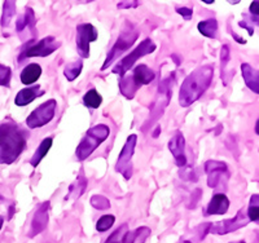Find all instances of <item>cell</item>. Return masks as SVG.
I'll return each mask as SVG.
<instances>
[{
  "mask_svg": "<svg viewBox=\"0 0 259 243\" xmlns=\"http://www.w3.org/2000/svg\"><path fill=\"white\" fill-rule=\"evenodd\" d=\"M27 143V132L15 122L0 124V163L12 164Z\"/></svg>",
  "mask_w": 259,
  "mask_h": 243,
  "instance_id": "6da1fadb",
  "label": "cell"
},
{
  "mask_svg": "<svg viewBox=\"0 0 259 243\" xmlns=\"http://www.w3.org/2000/svg\"><path fill=\"white\" fill-rule=\"evenodd\" d=\"M214 78V66L203 65L196 69L187 76L179 92V104L183 108H188L192 104L200 100L207 88L210 87Z\"/></svg>",
  "mask_w": 259,
  "mask_h": 243,
  "instance_id": "7a4b0ae2",
  "label": "cell"
},
{
  "mask_svg": "<svg viewBox=\"0 0 259 243\" xmlns=\"http://www.w3.org/2000/svg\"><path fill=\"white\" fill-rule=\"evenodd\" d=\"M156 78L154 71L149 69L147 65H138L128 75L122 76L119 80V91L126 99L133 100L136 92L145 84L152 83Z\"/></svg>",
  "mask_w": 259,
  "mask_h": 243,
  "instance_id": "3957f363",
  "label": "cell"
},
{
  "mask_svg": "<svg viewBox=\"0 0 259 243\" xmlns=\"http://www.w3.org/2000/svg\"><path fill=\"white\" fill-rule=\"evenodd\" d=\"M109 135L110 129L105 124H97V126L90 128L84 137L80 140V143L75 150V156H77L78 161L82 162L89 158L92 153L109 137Z\"/></svg>",
  "mask_w": 259,
  "mask_h": 243,
  "instance_id": "277c9868",
  "label": "cell"
},
{
  "mask_svg": "<svg viewBox=\"0 0 259 243\" xmlns=\"http://www.w3.org/2000/svg\"><path fill=\"white\" fill-rule=\"evenodd\" d=\"M138 36L139 31L136 30V27L134 26L133 24H130V22H126L123 29H122L121 34L118 36L117 41H115L114 45L112 47V50L108 53L105 62H104V65L101 66V70H106L118 57L122 56L128 48L133 47L134 43H135L136 39H138Z\"/></svg>",
  "mask_w": 259,
  "mask_h": 243,
  "instance_id": "5b68a950",
  "label": "cell"
},
{
  "mask_svg": "<svg viewBox=\"0 0 259 243\" xmlns=\"http://www.w3.org/2000/svg\"><path fill=\"white\" fill-rule=\"evenodd\" d=\"M156 48H157L156 43H154L152 39H149V38L144 39V40L139 44L138 47H136L133 52L130 53L128 56H126L123 60H121V61L115 65L114 68H113L112 73L118 74V75L122 78V76L126 75L127 71L133 68L134 65H135V62L138 61L139 59H142V57L147 56V55L153 53L154 51H156Z\"/></svg>",
  "mask_w": 259,
  "mask_h": 243,
  "instance_id": "8992f818",
  "label": "cell"
},
{
  "mask_svg": "<svg viewBox=\"0 0 259 243\" xmlns=\"http://www.w3.org/2000/svg\"><path fill=\"white\" fill-rule=\"evenodd\" d=\"M175 84V74L172 73L168 75L166 79L162 80L158 85V93H157L156 100L153 105L150 108V122L157 120L163 112H165L166 106L168 105L172 96V87Z\"/></svg>",
  "mask_w": 259,
  "mask_h": 243,
  "instance_id": "52a82bcc",
  "label": "cell"
},
{
  "mask_svg": "<svg viewBox=\"0 0 259 243\" xmlns=\"http://www.w3.org/2000/svg\"><path fill=\"white\" fill-rule=\"evenodd\" d=\"M60 47H61V43L57 41L55 36H47L36 43H32L26 50L22 51L18 56V62H22L25 59H30V57H47Z\"/></svg>",
  "mask_w": 259,
  "mask_h": 243,
  "instance_id": "ba28073f",
  "label": "cell"
},
{
  "mask_svg": "<svg viewBox=\"0 0 259 243\" xmlns=\"http://www.w3.org/2000/svg\"><path fill=\"white\" fill-rule=\"evenodd\" d=\"M57 103L56 100H48L39 105L38 108L27 117L26 126L29 128H40V127L46 126L55 118V113H56Z\"/></svg>",
  "mask_w": 259,
  "mask_h": 243,
  "instance_id": "9c48e42d",
  "label": "cell"
},
{
  "mask_svg": "<svg viewBox=\"0 0 259 243\" xmlns=\"http://www.w3.org/2000/svg\"><path fill=\"white\" fill-rule=\"evenodd\" d=\"M249 223H250V220L247 217L246 210H245V208H241V210H239V212L236 214V216L232 217V219H227L223 220V221L210 224L209 233L218 235L228 234V233H232V231H236L239 230V229L244 228V226H246Z\"/></svg>",
  "mask_w": 259,
  "mask_h": 243,
  "instance_id": "30bf717a",
  "label": "cell"
},
{
  "mask_svg": "<svg viewBox=\"0 0 259 243\" xmlns=\"http://www.w3.org/2000/svg\"><path fill=\"white\" fill-rule=\"evenodd\" d=\"M136 142H138V136L136 135H130L127 137L123 149H122L121 154L118 157L117 166H115V171L123 175L126 180H130L131 176H133V157L134 152H135Z\"/></svg>",
  "mask_w": 259,
  "mask_h": 243,
  "instance_id": "8fae6325",
  "label": "cell"
},
{
  "mask_svg": "<svg viewBox=\"0 0 259 243\" xmlns=\"http://www.w3.org/2000/svg\"><path fill=\"white\" fill-rule=\"evenodd\" d=\"M97 30L91 24H80L77 27V50L82 59L90 57V44L97 39Z\"/></svg>",
  "mask_w": 259,
  "mask_h": 243,
  "instance_id": "7c38bea8",
  "label": "cell"
},
{
  "mask_svg": "<svg viewBox=\"0 0 259 243\" xmlns=\"http://www.w3.org/2000/svg\"><path fill=\"white\" fill-rule=\"evenodd\" d=\"M168 149L171 154L174 156L175 162L178 167L183 168L187 166V157H186V138L180 131H177L172 135V137L168 141Z\"/></svg>",
  "mask_w": 259,
  "mask_h": 243,
  "instance_id": "4fadbf2b",
  "label": "cell"
},
{
  "mask_svg": "<svg viewBox=\"0 0 259 243\" xmlns=\"http://www.w3.org/2000/svg\"><path fill=\"white\" fill-rule=\"evenodd\" d=\"M50 206H51L50 201H46V202L41 203V205L39 206L38 210H36L35 215H34L31 221V228H30V233H29L30 238L40 234L41 231L47 228L48 221H50V216H48Z\"/></svg>",
  "mask_w": 259,
  "mask_h": 243,
  "instance_id": "5bb4252c",
  "label": "cell"
},
{
  "mask_svg": "<svg viewBox=\"0 0 259 243\" xmlns=\"http://www.w3.org/2000/svg\"><path fill=\"white\" fill-rule=\"evenodd\" d=\"M35 24H36V17L35 13L30 7L25 8L24 15L20 16L18 20L16 21V30L20 34V36H22L24 32H26V39L35 38Z\"/></svg>",
  "mask_w": 259,
  "mask_h": 243,
  "instance_id": "9a60e30c",
  "label": "cell"
},
{
  "mask_svg": "<svg viewBox=\"0 0 259 243\" xmlns=\"http://www.w3.org/2000/svg\"><path fill=\"white\" fill-rule=\"evenodd\" d=\"M205 172L207 175V185L214 189L222 181L223 175H228V168L224 162L207 161L205 163Z\"/></svg>",
  "mask_w": 259,
  "mask_h": 243,
  "instance_id": "2e32d148",
  "label": "cell"
},
{
  "mask_svg": "<svg viewBox=\"0 0 259 243\" xmlns=\"http://www.w3.org/2000/svg\"><path fill=\"white\" fill-rule=\"evenodd\" d=\"M230 208V200L226 194L217 193L212 196L211 201L206 207V215H224Z\"/></svg>",
  "mask_w": 259,
  "mask_h": 243,
  "instance_id": "e0dca14e",
  "label": "cell"
},
{
  "mask_svg": "<svg viewBox=\"0 0 259 243\" xmlns=\"http://www.w3.org/2000/svg\"><path fill=\"white\" fill-rule=\"evenodd\" d=\"M45 94V91L41 89L40 85H32L30 88H24V89H21L20 92L17 93L15 99L16 105L18 106H26L29 105L30 103L35 100L36 97H40Z\"/></svg>",
  "mask_w": 259,
  "mask_h": 243,
  "instance_id": "ac0fdd59",
  "label": "cell"
},
{
  "mask_svg": "<svg viewBox=\"0 0 259 243\" xmlns=\"http://www.w3.org/2000/svg\"><path fill=\"white\" fill-rule=\"evenodd\" d=\"M241 71H242V78H244V82L246 84V87L253 91L254 93H259V75L258 71L251 66L250 64H244L241 65Z\"/></svg>",
  "mask_w": 259,
  "mask_h": 243,
  "instance_id": "d6986e66",
  "label": "cell"
},
{
  "mask_svg": "<svg viewBox=\"0 0 259 243\" xmlns=\"http://www.w3.org/2000/svg\"><path fill=\"white\" fill-rule=\"evenodd\" d=\"M150 229L147 226H140V228L135 229L133 231H126V234L123 235V239L122 243H144L147 240L148 237H150Z\"/></svg>",
  "mask_w": 259,
  "mask_h": 243,
  "instance_id": "ffe728a7",
  "label": "cell"
},
{
  "mask_svg": "<svg viewBox=\"0 0 259 243\" xmlns=\"http://www.w3.org/2000/svg\"><path fill=\"white\" fill-rule=\"evenodd\" d=\"M40 75H41L40 65L30 64L27 65L24 70L21 71V75H20L21 83H24V84H32V83H35L36 80L40 78Z\"/></svg>",
  "mask_w": 259,
  "mask_h": 243,
  "instance_id": "44dd1931",
  "label": "cell"
},
{
  "mask_svg": "<svg viewBox=\"0 0 259 243\" xmlns=\"http://www.w3.org/2000/svg\"><path fill=\"white\" fill-rule=\"evenodd\" d=\"M52 142H53L52 137H46L45 140L41 141L40 145L38 147V149H36L35 153H34V156H32L31 159H30V164H31L32 167H36V166L43 161V158L47 156V153L50 152L51 147H52Z\"/></svg>",
  "mask_w": 259,
  "mask_h": 243,
  "instance_id": "7402d4cb",
  "label": "cell"
},
{
  "mask_svg": "<svg viewBox=\"0 0 259 243\" xmlns=\"http://www.w3.org/2000/svg\"><path fill=\"white\" fill-rule=\"evenodd\" d=\"M198 31L202 34L203 36L210 39L218 38V21L215 18H209L206 21H202L198 24Z\"/></svg>",
  "mask_w": 259,
  "mask_h": 243,
  "instance_id": "603a6c76",
  "label": "cell"
},
{
  "mask_svg": "<svg viewBox=\"0 0 259 243\" xmlns=\"http://www.w3.org/2000/svg\"><path fill=\"white\" fill-rule=\"evenodd\" d=\"M85 186H87V179H85L83 173H80V175L78 176L77 181L74 182V184H71L70 187H69V196L66 197L65 200L68 201V198L70 196H73L75 200H77V198H79V197L84 193Z\"/></svg>",
  "mask_w": 259,
  "mask_h": 243,
  "instance_id": "cb8c5ba5",
  "label": "cell"
},
{
  "mask_svg": "<svg viewBox=\"0 0 259 243\" xmlns=\"http://www.w3.org/2000/svg\"><path fill=\"white\" fill-rule=\"evenodd\" d=\"M82 68H83V62L80 61H74L68 64L65 66L64 70V75L65 78L69 80V82H74V80L77 79L79 74L82 73Z\"/></svg>",
  "mask_w": 259,
  "mask_h": 243,
  "instance_id": "d4e9b609",
  "label": "cell"
},
{
  "mask_svg": "<svg viewBox=\"0 0 259 243\" xmlns=\"http://www.w3.org/2000/svg\"><path fill=\"white\" fill-rule=\"evenodd\" d=\"M101 103H103V97H101V94L99 93L95 88L90 89V91L83 96V104L90 109H97L101 105Z\"/></svg>",
  "mask_w": 259,
  "mask_h": 243,
  "instance_id": "484cf974",
  "label": "cell"
},
{
  "mask_svg": "<svg viewBox=\"0 0 259 243\" xmlns=\"http://www.w3.org/2000/svg\"><path fill=\"white\" fill-rule=\"evenodd\" d=\"M16 15V3L15 2H6L3 4V16H2V27L6 29L9 26L13 16Z\"/></svg>",
  "mask_w": 259,
  "mask_h": 243,
  "instance_id": "4316f807",
  "label": "cell"
},
{
  "mask_svg": "<svg viewBox=\"0 0 259 243\" xmlns=\"http://www.w3.org/2000/svg\"><path fill=\"white\" fill-rule=\"evenodd\" d=\"M258 205H259V197L258 194H254L250 198V203H249V207L246 210V215L249 217L250 221L254 223H258Z\"/></svg>",
  "mask_w": 259,
  "mask_h": 243,
  "instance_id": "83f0119b",
  "label": "cell"
},
{
  "mask_svg": "<svg viewBox=\"0 0 259 243\" xmlns=\"http://www.w3.org/2000/svg\"><path fill=\"white\" fill-rule=\"evenodd\" d=\"M115 221V217L113 216V215H104V216H101L100 219H99V221H97L96 224V229L97 231H106L108 229H110L113 226V224H114Z\"/></svg>",
  "mask_w": 259,
  "mask_h": 243,
  "instance_id": "f1b7e54d",
  "label": "cell"
},
{
  "mask_svg": "<svg viewBox=\"0 0 259 243\" xmlns=\"http://www.w3.org/2000/svg\"><path fill=\"white\" fill-rule=\"evenodd\" d=\"M128 230V226L127 224H123L121 225L117 230H114L110 234V237L105 240V243H122V239H123V235L126 234V231Z\"/></svg>",
  "mask_w": 259,
  "mask_h": 243,
  "instance_id": "f546056e",
  "label": "cell"
},
{
  "mask_svg": "<svg viewBox=\"0 0 259 243\" xmlns=\"http://www.w3.org/2000/svg\"><path fill=\"white\" fill-rule=\"evenodd\" d=\"M11 76H12L11 68L3 64H0V85L8 88L11 85Z\"/></svg>",
  "mask_w": 259,
  "mask_h": 243,
  "instance_id": "4dcf8cb0",
  "label": "cell"
},
{
  "mask_svg": "<svg viewBox=\"0 0 259 243\" xmlns=\"http://www.w3.org/2000/svg\"><path fill=\"white\" fill-rule=\"evenodd\" d=\"M221 60H222V66H221V76L222 79L226 83V66L230 62V47L228 45H223L221 52Z\"/></svg>",
  "mask_w": 259,
  "mask_h": 243,
  "instance_id": "1f68e13d",
  "label": "cell"
},
{
  "mask_svg": "<svg viewBox=\"0 0 259 243\" xmlns=\"http://www.w3.org/2000/svg\"><path fill=\"white\" fill-rule=\"evenodd\" d=\"M91 205L94 206L96 210H106L110 207L109 200L104 196H94L91 198Z\"/></svg>",
  "mask_w": 259,
  "mask_h": 243,
  "instance_id": "d6a6232c",
  "label": "cell"
},
{
  "mask_svg": "<svg viewBox=\"0 0 259 243\" xmlns=\"http://www.w3.org/2000/svg\"><path fill=\"white\" fill-rule=\"evenodd\" d=\"M177 12L179 15H182L184 17V20H191L192 15H193V11L191 8H177Z\"/></svg>",
  "mask_w": 259,
  "mask_h": 243,
  "instance_id": "836d02e7",
  "label": "cell"
},
{
  "mask_svg": "<svg viewBox=\"0 0 259 243\" xmlns=\"http://www.w3.org/2000/svg\"><path fill=\"white\" fill-rule=\"evenodd\" d=\"M138 6H140V2H121V3H118V8L119 9L135 8Z\"/></svg>",
  "mask_w": 259,
  "mask_h": 243,
  "instance_id": "e575fe53",
  "label": "cell"
},
{
  "mask_svg": "<svg viewBox=\"0 0 259 243\" xmlns=\"http://www.w3.org/2000/svg\"><path fill=\"white\" fill-rule=\"evenodd\" d=\"M258 6H259V2L258 0H255V2H253L250 6V15L253 16V17L258 18Z\"/></svg>",
  "mask_w": 259,
  "mask_h": 243,
  "instance_id": "d590c367",
  "label": "cell"
},
{
  "mask_svg": "<svg viewBox=\"0 0 259 243\" xmlns=\"http://www.w3.org/2000/svg\"><path fill=\"white\" fill-rule=\"evenodd\" d=\"M13 211H15V206H12V207H11V210H9V216H8V220L12 219V216H13Z\"/></svg>",
  "mask_w": 259,
  "mask_h": 243,
  "instance_id": "8d00e7d4",
  "label": "cell"
},
{
  "mask_svg": "<svg viewBox=\"0 0 259 243\" xmlns=\"http://www.w3.org/2000/svg\"><path fill=\"white\" fill-rule=\"evenodd\" d=\"M159 129H161V127H157V129L156 131H154V133H153V137H157V136H158V132H159Z\"/></svg>",
  "mask_w": 259,
  "mask_h": 243,
  "instance_id": "74e56055",
  "label": "cell"
},
{
  "mask_svg": "<svg viewBox=\"0 0 259 243\" xmlns=\"http://www.w3.org/2000/svg\"><path fill=\"white\" fill-rule=\"evenodd\" d=\"M255 133L258 135L259 133V124H258V120H256V123H255Z\"/></svg>",
  "mask_w": 259,
  "mask_h": 243,
  "instance_id": "f35d334b",
  "label": "cell"
},
{
  "mask_svg": "<svg viewBox=\"0 0 259 243\" xmlns=\"http://www.w3.org/2000/svg\"><path fill=\"white\" fill-rule=\"evenodd\" d=\"M3 223H4V217L0 216V229H2V226H3Z\"/></svg>",
  "mask_w": 259,
  "mask_h": 243,
  "instance_id": "ab89813d",
  "label": "cell"
},
{
  "mask_svg": "<svg viewBox=\"0 0 259 243\" xmlns=\"http://www.w3.org/2000/svg\"><path fill=\"white\" fill-rule=\"evenodd\" d=\"M179 243H192V242H189V240H182V242H179Z\"/></svg>",
  "mask_w": 259,
  "mask_h": 243,
  "instance_id": "60d3db41",
  "label": "cell"
},
{
  "mask_svg": "<svg viewBox=\"0 0 259 243\" xmlns=\"http://www.w3.org/2000/svg\"><path fill=\"white\" fill-rule=\"evenodd\" d=\"M232 243H246V242H244V240H239V242H232Z\"/></svg>",
  "mask_w": 259,
  "mask_h": 243,
  "instance_id": "b9f144b4",
  "label": "cell"
}]
</instances>
